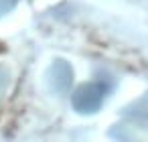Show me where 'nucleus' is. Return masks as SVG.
<instances>
[{
  "instance_id": "1",
  "label": "nucleus",
  "mask_w": 148,
  "mask_h": 142,
  "mask_svg": "<svg viewBox=\"0 0 148 142\" xmlns=\"http://www.w3.org/2000/svg\"><path fill=\"white\" fill-rule=\"evenodd\" d=\"M103 97H106L103 83H85L73 93V106L81 114H93L103 104Z\"/></svg>"
},
{
  "instance_id": "2",
  "label": "nucleus",
  "mask_w": 148,
  "mask_h": 142,
  "mask_svg": "<svg viewBox=\"0 0 148 142\" xmlns=\"http://www.w3.org/2000/svg\"><path fill=\"white\" fill-rule=\"evenodd\" d=\"M51 75H53V77H51V81H53L55 89L63 91V89H67V87H69V83H71V67H69L67 63H63V61L55 63V67H53Z\"/></svg>"
},
{
  "instance_id": "3",
  "label": "nucleus",
  "mask_w": 148,
  "mask_h": 142,
  "mask_svg": "<svg viewBox=\"0 0 148 142\" xmlns=\"http://www.w3.org/2000/svg\"><path fill=\"white\" fill-rule=\"evenodd\" d=\"M16 4V0H0V14H4V12H8L12 6Z\"/></svg>"
}]
</instances>
